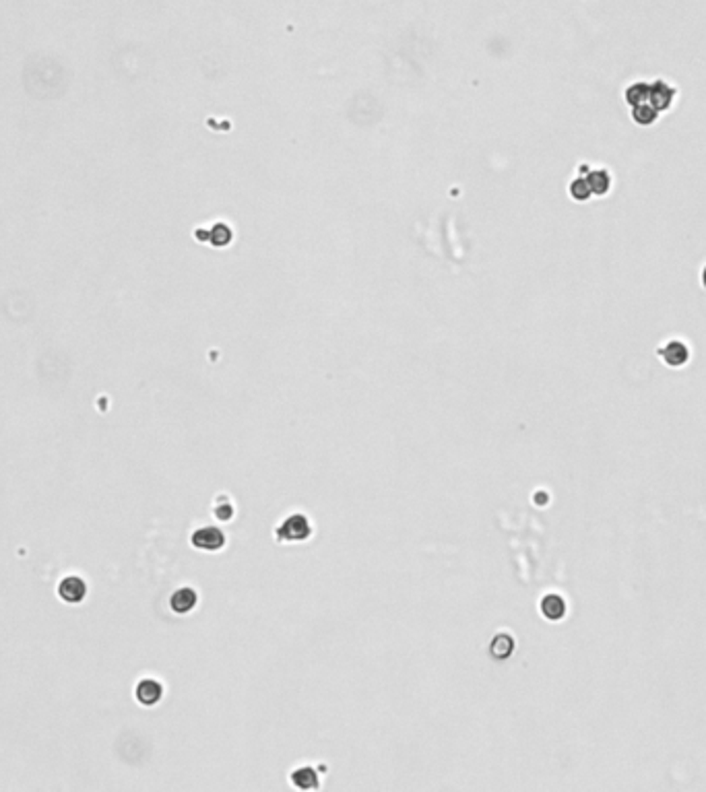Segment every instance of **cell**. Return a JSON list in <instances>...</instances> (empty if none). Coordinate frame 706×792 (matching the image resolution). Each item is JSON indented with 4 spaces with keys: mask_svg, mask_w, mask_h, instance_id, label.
<instances>
[{
    "mask_svg": "<svg viewBox=\"0 0 706 792\" xmlns=\"http://www.w3.org/2000/svg\"><path fill=\"white\" fill-rule=\"evenodd\" d=\"M673 97H675V89L665 83V80H655L653 85H649V104L659 112V110H667L671 104H673Z\"/></svg>",
    "mask_w": 706,
    "mask_h": 792,
    "instance_id": "1",
    "label": "cell"
},
{
    "mask_svg": "<svg viewBox=\"0 0 706 792\" xmlns=\"http://www.w3.org/2000/svg\"><path fill=\"white\" fill-rule=\"evenodd\" d=\"M58 594L64 602H81L87 594V584L79 576H66L60 584H58Z\"/></svg>",
    "mask_w": 706,
    "mask_h": 792,
    "instance_id": "2",
    "label": "cell"
},
{
    "mask_svg": "<svg viewBox=\"0 0 706 792\" xmlns=\"http://www.w3.org/2000/svg\"><path fill=\"white\" fill-rule=\"evenodd\" d=\"M308 535H310V526H308V520L304 516H291L290 520H285L283 526L279 528V537L290 539V541H302Z\"/></svg>",
    "mask_w": 706,
    "mask_h": 792,
    "instance_id": "3",
    "label": "cell"
},
{
    "mask_svg": "<svg viewBox=\"0 0 706 792\" xmlns=\"http://www.w3.org/2000/svg\"><path fill=\"white\" fill-rule=\"evenodd\" d=\"M192 545L199 547V549H209V551L219 549L223 545V535H221V530H217L213 526L201 528L192 535Z\"/></svg>",
    "mask_w": 706,
    "mask_h": 792,
    "instance_id": "4",
    "label": "cell"
},
{
    "mask_svg": "<svg viewBox=\"0 0 706 792\" xmlns=\"http://www.w3.org/2000/svg\"><path fill=\"white\" fill-rule=\"evenodd\" d=\"M162 698V685L153 679H145L136 685V700L145 706L157 704Z\"/></svg>",
    "mask_w": 706,
    "mask_h": 792,
    "instance_id": "5",
    "label": "cell"
},
{
    "mask_svg": "<svg viewBox=\"0 0 706 792\" xmlns=\"http://www.w3.org/2000/svg\"><path fill=\"white\" fill-rule=\"evenodd\" d=\"M195 602H197V594L190 588H182V591L174 593L171 600H169V604L176 613H188L195 607Z\"/></svg>",
    "mask_w": 706,
    "mask_h": 792,
    "instance_id": "6",
    "label": "cell"
},
{
    "mask_svg": "<svg viewBox=\"0 0 706 792\" xmlns=\"http://www.w3.org/2000/svg\"><path fill=\"white\" fill-rule=\"evenodd\" d=\"M541 611H543V615L549 617V619H560V617L564 615V611H566V604H564V600H562L558 594H549V596H545V600L541 602Z\"/></svg>",
    "mask_w": 706,
    "mask_h": 792,
    "instance_id": "7",
    "label": "cell"
},
{
    "mask_svg": "<svg viewBox=\"0 0 706 792\" xmlns=\"http://www.w3.org/2000/svg\"><path fill=\"white\" fill-rule=\"evenodd\" d=\"M663 359L669 365H682L686 359H688V349L686 345L677 343V341H671L667 347L663 349Z\"/></svg>",
    "mask_w": 706,
    "mask_h": 792,
    "instance_id": "8",
    "label": "cell"
},
{
    "mask_svg": "<svg viewBox=\"0 0 706 792\" xmlns=\"http://www.w3.org/2000/svg\"><path fill=\"white\" fill-rule=\"evenodd\" d=\"M657 116H659V112H657L651 104H647V101L634 106V110H632V118H634V122H636V124H642V126L653 124V122L657 120Z\"/></svg>",
    "mask_w": 706,
    "mask_h": 792,
    "instance_id": "9",
    "label": "cell"
},
{
    "mask_svg": "<svg viewBox=\"0 0 706 792\" xmlns=\"http://www.w3.org/2000/svg\"><path fill=\"white\" fill-rule=\"evenodd\" d=\"M649 99V85L647 83H632L626 89V101L634 108L638 104H644Z\"/></svg>",
    "mask_w": 706,
    "mask_h": 792,
    "instance_id": "10",
    "label": "cell"
},
{
    "mask_svg": "<svg viewBox=\"0 0 706 792\" xmlns=\"http://www.w3.org/2000/svg\"><path fill=\"white\" fill-rule=\"evenodd\" d=\"M609 186H612V178L607 176V171L599 169V171L591 174V178H588V188H591V192L605 195V192L609 190Z\"/></svg>",
    "mask_w": 706,
    "mask_h": 792,
    "instance_id": "11",
    "label": "cell"
},
{
    "mask_svg": "<svg viewBox=\"0 0 706 792\" xmlns=\"http://www.w3.org/2000/svg\"><path fill=\"white\" fill-rule=\"evenodd\" d=\"M512 639L508 637V635H498V637H494V642H492V654L496 656V658H506L510 652H512Z\"/></svg>",
    "mask_w": 706,
    "mask_h": 792,
    "instance_id": "12",
    "label": "cell"
},
{
    "mask_svg": "<svg viewBox=\"0 0 706 792\" xmlns=\"http://www.w3.org/2000/svg\"><path fill=\"white\" fill-rule=\"evenodd\" d=\"M293 782L299 789H312V786H316V776L310 768H304V770H297L293 774Z\"/></svg>",
    "mask_w": 706,
    "mask_h": 792,
    "instance_id": "13",
    "label": "cell"
},
{
    "mask_svg": "<svg viewBox=\"0 0 706 792\" xmlns=\"http://www.w3.org/2000/svg\"><path fill=\"white\" fill-rule=\"evenodd\" d=\"M705 281H706V271H705Z\"/></svg>",
    "mask_w": 706,
    "mask_h": 792,
    "instance_id": "14",
    "label": "cell"
}]
</instances>
